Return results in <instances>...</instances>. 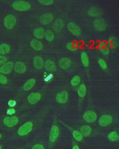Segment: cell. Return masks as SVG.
I'll use <instances>...</instances> for the list:
<instances>
[{
	"mask_svg": "<svg viewBox=\"0 0 119 149\" xmlns=\"http://www.w3.org/2000/svg\"><path fill=\"white\" fill-rule=\"evenodd\" d=\"M12 7L17 11H27L31 9V5L27 1H17L13 3Z\"/></svg>",
	"mask_w": 119,
	"mask_h": 149,
	"instance_id": "cell-1",
	"label": "cell"
},
{
	"mask_svg": "<svg viewBox=\"0 0 119 149\" xmlns=\"http://www.w3.org/2000/svg\"><path fill=\"white\" fill-rule=\"evenodd\" d=\"M33 124L31 122H27L19 128L17 134L19 136H24L27 135L32 130Z\"/></svg>",
	"mask_w": 119,
	"mask_h": 149,
	"instance_id": "cell-2",
	"label": "cell"
},
{
	"mask_svg": "<svg viewBox=\"0 0 119 149\" xmlns=\"http://www.w3.org/2000/svg\"><path fill=\"white\" fill-rule=\"evenodd\" d=\"M16 23V18L13 14H8L4 19V24L8 29H12L14 28Z\"/></svg>",
	"mask_w": 119,
	"mask_h": 149,
	"instance_id": "cell-3",
	"label": "cell"
},
{
	"mask_svg": "<svg viewBox=\"0 0 119 149\" xmlns=\"http://www.w3.org/2000/svg\"><path fill=\"white\" fill-rule=\"evenodd\" d=\"M94 26L97 30L99 31H103L106 30L107 27V22L103 18H98L94 22Z\"/></svg>",
	"mask_w": 119,
	"mask_h": 149,
	"instance_id": "cell-4",
	"label": "cell"
},
{
	"mask_svg": "<svg viewBox=\"0 0 119 149\" xmlns=\"http://www.w3.org/2000/svg\"><path fill=\"white\" fill-rule=\"evenodd\" d=\"M54 19V15L51 13H47L42 14L40 18V22L43 25H46L52 22Z\"/></svg>",
	"mask_w": 119,
	"mask_h": 149,
	"instance_id": "cell-5",
	"label": "cell"
},
{
	"mask_svg": "<svg viewBox=\"0 0 119 149\" xmlns=\"http://www.w3.org/2000/svg\"><path fill=\"white\" fill-rule=\"evenodd\" d=\"M68 29L70 32L73 35L78 36L81 34V29L78 25L76 23H74L73 22H71L68 24Z\"/></svg>",
	"mask_w": 119,
	"mask_h": 149,
	"instance_id": "cell-6",
	"label": "cell"
},
{
	"mask_svg": "<svg viewBox=\"0 0 119 149\" xmlns=\"http://www.w3.org/2000/svg\"><path fill=\"white\" fill-rule=\"evenodd\" d=\"M18 118L16 116L12 117H7L4 119V124L8 127H13L18 124Z\"/></svg>",
	"mask_w": 119,
	"mask_h": 149,
	"instance_id": "cell-7",
	"label": "cell"
},
{
	"mask_svg": "<svg viewBox=\"0 0 119 149\" xmlns=\"http://www.w3.org/2000/svg\"><path fill=\"white\" fill-rule=\"evenodd\" d=\"M113 122V118L111 116L105 115L101 117L99 120V125L101 127H106L109 125Z\"/></svg>",
	"mask_w": 119,
	"mask_h": 149,
	"instance_id": "cell-8",
	"label": "cell"
},
{
	"mask_svg": "<svg viewBox=\"0 0 119 149\" xmlns=\"http://www.w3.org/2000/svg\"><path fill=\"white\" fill-rule=\"evenodd\" d=\"M14 64L12 62H8L0 67V72L3 74H8L11 73L13 69Z\"/></svg>",
	"mask_w": 119,
	"mask_h": 149,
	"instance_id": "cell-9",
	"label": "cell"
},
{
	"mask_svg": "<svg viewBox=\"0 0 119 149\" xmlns=\"http://www.w3.org/2000/svg\"><path fill=\"white\" fill-rule=\"evenodd\" d=\"M83 118L88 123H93L96 121L97 116L94 112L89 111L84 114Z\"/></svg>",
	"mask_w": 119,
	"mask_h": 149,
	"instance_id": "cell-10",
	"label": "cell"
},
{
	"mask_svg": "<svg viewBox=\"0 0 119 149\" xmlns=\"http://www.w3.org/2000/svg\"><path fill=\"white\" fill-rule=\"evenodd\" d=\"M41 99V95L39 93H32L27 96V101L31 105H35L39 102Z\"/></svg>",
	"mask_w": 119,
	"mask_h": 149,
	"instance_id": "cell-11",
	"label": "cell"
},
{
	"mask_svg": "<svg viewBox=\"0 0 119 149\" xmlns=\"http://www.w3.org/2000/svg\"><path fill=\"white\" fill-rule=\"evenodd\" d=\"M68 98V94L66 91H62L58 93L56 96V100L57 102L60 103H66Z\"/></svg>",
	"mask_w": 119,
	"mask_h": 149,
	"instance_id": "cell-12",
	"label": "cell"
},
{
	"mask_svg": "<svg viewBox=\"0 0 119 149\" xmlns=\"http://www.w3.org/2000/svg\"><path fill=\"white\" fill-rule=\"evenodd\" d=\"M59 66L61 69L66 70L70 67L71 61L68 57H62L59 61Z\"/></svg>",
	"mask_w": 119,
	"mask_h": 149,
	"instance_id": "cell-13",
	"label": "cell"
},
{
	"mask_svg": "<svg viewBox=\"0 0 119 149\" xmlns=\"http://www.w3.org/2000/svg\"><path fill=\"white\" fill-rule=\"evenodd\" d=\"M33 63L34 67L37 70H41L44 67L43 59L39 56H36L34 58Z\"/></svg>",
	"mask_w": 119,
	"mask_h": 149,
	"instance_id": "cell-14",
	"label": "cell"
},
{
	"mask_svg": "<svg viewBox=\"0 0 119 149\" xmlns=\"http://www.w3.org/2000/svg\"><path fill=\"white\" fill-rule=\"evenodd\" d=\"M59 134V130L57 126L54 125L52 127L49 135V140L52 142H55L57 140Z\"/></svg>",
	"mask_w": 119,
	"mask_h": 149,
	"instance_id": "cell-15",
	"label": "cell"
},
{
	"mask_svg": "<svg viewBox=\"0 0 119 149\" xmlns=\"http://www.w3.org/2000/svg\"><path fill=\"white\" fill-rule=\"evenodd\" d=\"M14 70L16 73L23 74L26 71V66L22 62H18L14 65Z\"/></svg>",
	"mask_w": 119,
	"mask_h": 149,
	"instance_id": "cell-16",
	"label": "cell"
},
{
	"mask_svg": "<svg viewBox=\"0 0 119 149\" xmlns=\"http://www.w3.org/2000/svg\"><path fill=\"white\" fill-rule=\"evenodd\" d=\"M30 46L36 51H41L43 49V44L39 40L33 39L30 42Z\"/></svg>",
	"mask_w": 119,
	"mask_h": 149,
	"instance_id": "cell-17",
	"label": "cell"
},
{
	"mask_svg": "<svg viewBox=\"0 0 119 149\" xmlns=\"http://www.w3.org/2000/svg\"><path fill=\"white\" fill-rule=\"evenodd\" d=\"M45 30L44 28L38 27L36 28L33 30V35L37 39H42L45 36Z\"/></svg>",
	"mask_w": 119,
	"mask_h": 149,
	"instance_id": "cell-18",
	"label": "cell"
},
{
	"mask_svg": "<svg viewBox=\"0 0 119 149\" xmlns=\"http://www.w3.org/2000/svg\"><path fill=\"white\" fill-rule=\"evenodd\" d=\"M44 66L46 70L49 72H53L56 70V67L52 60H48L44 63Z\"/></svg>",
	"mask_w": 119,
	"mask_h": 149,
	"instance_id": "cell-19",
	"label": "cell"
},
{
	"mask_svg": "<svg viewBox=\"0 0 119 149\" xmlns=\"http://www.w3.org/2000/svg\"><path fill=\"white\" fill-rule=\"evenodd\" d=\"M81 133L85 137H88L92 132V128L88 125H84L81 128Z\"/></svg>",
	"mask_w": 119,
	"mask_h": 149,
	"instance_id": "cell-20",
	"label": "cell"
},
{
	"mask_svg": "<svg viewBox=\"0 0 119 149\" xmlns=\"http://www.w3.org/2000/svg\"><path fill=\"white\" fill-rule=\"evenodd\" d=\"M36 81L35 79L32 78L27 81L23 86V89L25 91H28L33 87L36 84Z\"/></svg>",
	"mask_w": 119,
	"mask_h": 149,
	"instance_id": "cell-21",
	"label": "cell"
},
{
	"mask_svg": "<svg viewBox=\"0 0 119 149\" xmlns=\"http://www.w3.org/2000/svg\"><path fill=\"white\" fill-rule=\"evenodd\" d=\"M77 93L80 98H84L87 94V88L84 84H80L78 88Z\"/></svg>",
	"mask_w": 119,
	"mask_h": 149,
	"instance_id": "cell-22",
	"label": "cell"
},
{
	"mask_svg": "<svg viewBox=\"0 0 119 149\" xmlns=\"http://www.w3.org/2000/svg\"><path fill=\"white\" fill-rule=\"evenodd\" d=\"M81 62L85 67H88L89 65V60L88 55L86 52H82L81 55Z\"/></svg>",
	"mask_w": 119,
	"mask_h": 149,
	"instance_id": "cell-23",
	"label": "cell"
},
{
	"mask_svg": "<svg viewBox=\"0 0 119 149\" xmlns=\"http://www.w3.org/2000/svg\"><path fill=\"white\" fill-rule=\"evenodd\" d=\"M64 27V23L61 20H58L55 22L54 25V30L56 32H59L62 30Z\"/></svg>",
	"mask_w": 119,
	"mask_h": 149,
	"instance_id": "cell-24",
	"label": "cell"
},
{
	"mask_svg": "<svg viewBox=\"0 0 119 149\" xmlns=\"http://www.w3.org/2000/svg\"><path fill=\"white\" fill-rule=\"evenodd\" d=\"M45 37L48 42H52L54 41L55 38V34L54 31L51 29H49L45 31Z\"/></svg>",
	"mask_w": 119,
	"mask_h": 149,
	"instance_id": "cell-25",
	"label": "cell"
},
{
	"mask_svg": "<svg viewBox=\"0 0 119 149\" xmlns=\"http://www.w3.org/2000/svg\"><path fill=\"white\" fill-rule=\"evenodd\" d=\"M10 47L8 45L3 43L0 45V54L1 55H5L10 52Z\"/></svg>",
	"mask_w": 119,
	"mask_h": 149,
	"instance_id": "cell-26",
	"label": "cell"
},
{
	"mask_svg": "<svg viewBox=\"0 0 119 149\" xmlns=\"http://www.w3.org/2000/svg\"><path fill=\"white\" fill-rule=\"evenodd\" d=\"M119 136L118 134L116 132L113 131L109 133L108 135V139L110 141L114 142L119 140Z\"/></svg>",
	"mask_w": 119,
	"mask_h": 149,
	"instance_id": "cell-27",
	"label": "cell"
},
{
	"mask_svg": "<svg viewBox=\"0 0 119 149\" xmlns=\"http://www.w3.org/2000/svg\"><path fill=\"white\" fill-rule=\"evenodd\" d=\"M81 80L80 77L78 76H74L71 80V84L73 86H77L80 84Z\"/></svg>",
	"mask_w": 119,
	"mask_h": 149,
	"instance_id": "cell-28",
	"label": "cell"
},
{
	"mask_svg": "<svg viewBox=\"0 0 119 149\" xmlns=\"http://www.w3.org/2000/svg\"><path fill=\"white\" fill-rule=\"evenodd\" d=\"M73 137L77 141H81L83 139V136L80 131H75L73 133Z\"/></svg>",
	"mask_w": 119,
	"mask_h": 149,
	"instance_id": "cell-29",
	"label": "cell"
},
{
	"mask_svg": "<svg viewBox=\"0 0 119 149\" xmlns=\"http://www.w3.org/2000/svg\"><path fill=\"white\" fill-rule=\"evenodd\" d=\"M98 64L101 69H103V70H105L107 69V64L104 59H102V58L99 59L98 60Z\"/></svg>",
	"mask_w": 119,
	"mask_h": 149,
	"instance_id": "cell-30",
	"label": "cell"
},
{
	"mask_svg": "<svg viewBox=\"0 0 119 149\" xmlns=\"http://www.w3.org/2000/svg\"><path fill=\"white\" fill-rule=\"evenodd\" d=\"M38 3L41 4L42 5L48 6V5H51L54 3L53 1H49V0H39L38 1Z\"/></svg>",
	"mask_w": 119,
	"mask_h": 149,
	"instance_id": "cell-31",
	"label": "cell"
},
{
	"mask_svg": "<svg viewBox=\"0 0 119 149\" xmlns=\"http://www.w3.org/2000/svg\"><path fill=\"white\" fill-rule=\"evenodd\" d=\"M7 79L5 76L0 74V83L5 84L7 83Z\"/></svg>",
	"mask_w": 119,
	"mask_h": 149,
	"instance_id": "cell-32",
	"label": "cell"
},
{
	"mask_svg": "<svg viewBox=\"0 0 119 149\" xmlns=\"http://www.w3.org/2000/svg\"><path fill=\"white\" fill-rule=\"evenodd\" d=\"M7 62V58L6 57L0 55V65H3Z\"/></svg>",
	"mask_w": 119,
	"mask_h": 149,
	"instance_id": "cell-33",
	"label": "cell"
},
{
	"mask_svg": "<svg viewBox=\"0 0 119 149\" xmlns=\"http://www.w3.org/2000/svg\"><path fill=\"white\" fill-rule=\"evenodd\" d=\"M32 149H44V148L42 144H37L34 146Z\"/></svg>",
	"mask_w": 119,
	"mask_h": 149,
	"instance_id": "cell-34",
	"label": "cell"
},
{
	"mask_svg": "<svg viewBox=\"0 0 119 149\" xmlns=\"http://www.w3.org/2000/svg\"><path fill=\"white\" fill-rule=\"evenodd\" d=\"M8 105L10 107H14L16 105V102L14 100H10L8 102Z\"/></svg>",
	"mask_w": 119,
	"mask_h": 149,
	"instance_id": "cell-35",
	"label": "cell"
},
{
	"mask_svg": "<svg viewBox=\"0 0 119 149\" xmlns=\"http://www.w3.org/2000/svg\"><path fill=\"white\" fill-rule=\"evenodd\" d=\"M15 110L14 109H10L7 111V114L10 115L14 114L15 113Z\"/></svg>",
	"mask_w": 119,
	"mask_h": 149,
	"instance_id": "cell-36",
	"label": "cell"
},
{
	"mask_svg": "<svg viewBox=\"0 0 119 149\" xmlns=\"http://www.w3.org/2000/svg\"><path fill=\"white\" fill-rule=\"evenodd\" d=\"M108 52H109V51H108V49H105L103 51V52L105 54H107L108 53Z\"/></svg>",
	"mask_w": 119,
	"mask_h": 149,
	"instance_id": "cell-37",
	"label": "cell"
},
{
	"mask_svg": "<svg viewBox=\"0 0 119 149\" xmlns=\"http://www.w3.org/2000/svg\"><path fill=\"white\" fill-rule=\"evenodd\" d=\"M73 149H79V147L78 146H74L73 147Z\"/></svg>",
	"mask_w": 119,
	"mask_h": 149,
	"instance_id": "cell-38",
	"label": "cell"
},
{
	"mask_svg": "<svg viewBox=\"0 0 119 149\" xmlns=\"http://www.w3.org/2000/svg\"><path fill=\"white\" fill-rule=\"evenodd\" d=\"M1 135L0 134V139H1Z\"/></svg>",
	"mask_w": 119,
	"mask_h": 149,
	"instance_id": "cell-39",
	"label": "cell"
}]
</instances>
